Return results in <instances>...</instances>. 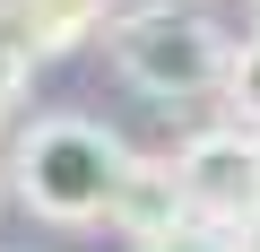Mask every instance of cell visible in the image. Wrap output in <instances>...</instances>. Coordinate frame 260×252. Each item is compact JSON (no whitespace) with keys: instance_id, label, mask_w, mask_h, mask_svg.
Wrapping results in <instances>:
<instances>
[{"instance_id":"cell-4","label":"cell","mask_w":260,"mask_h":252,"mask_svg":"<svg viewBox=\"0 0 260 252\" xmlns=\"http://www.w3.org/2000/svg\"><path fill=\"white\" fill-rule=\"evenodd\" d=\"M113 226L130 243H156L182 226V183H174V157H130L121 191H113Z\"/></svg>"},{"instance_id":"cell-10","label":"cell","mask_w":260,"mask_h":252,"mask_svg":"<svg viewBox=\"0 0 260 252\" xmlns=\"http://www.w3.org/2000/svg\"><path fill=\"white\" fill-rule=\"evenodd\" d=\"M251 9H260V0H251Z\"/></svg>"},{"instance_id":"cell-1","label":"cell","mask_w":260,"mask_h":252,"mask_svg":"<svg viewBox=\"0 0 260 252\" xmlns=\"http://www.w3.org/2000/svg\"><path fill=\"white\" fill-rule=\"evenodd\" d=\"M130 157L139 148L121 131H104L95 113H35L18 131V148H9V191L44 226H104Z\"/></svg>"},{"instance_id":"cell-9","label":"cell","mask_w":260,"mask_h":252,"mask_svg":"<svg viewBox=\"0 0 260 252\" xmlns=\"http://www.w3.org/2000/svg\"><path fill=\"white\" fill-rule=\"evenodd\" d=\"M234 252H260V209H251V217L234 226Z\"/></svg>"},{"instance_id":"cell-7","label":"cell","mask_w":260,"mask_h":252,"mask_svg":"<svg viewBox=\"0 0 260 252\" xmlns=\"http://www.w3.org/2000/svg\"><path fill=\"white\" fill-rule=\"evenodd\" d=\"M26 78H35V52L18 44V26H9V9H0V113H9V104L26 96Z\"/></svg>"},{"instance_id":"cell-2","label":"cell","mask_w":260,"mask_h":252,"mask_svg":"<svg viewBox=\"0 0 260 252\" xmlns=\"http://www.w3.org/2000/svg\"><path fill=\"white\" fill-rule=\"evenodd\" d=\"M104 61L139 87V96L182 104V96H208V87L225 78V35H217V18H200V9L148 0V9H113Z\"/></svg>"},{"instance_id":"cell-6","label":"cell","mask_w":260,"mask_h":252,"mask_svg":"<svg viewBox=\"0 0 260 252\" xmlns=\"http://www.w3.org/2000/svg\"><path fill=\"white\" fill-rule=\"evenodd\" d=\"M225 104H234V122L243 131H260V35H243V44H225Z\"/></svg>"},{"instance_id":"cell-11","label":"cell","mask_w":260,"mask_h":252,"mask_svg":"<svg viewBox=\"0 0 260 252\" xmlns=\"http://www.w3.org/2000/svg\"><path fill=\"white\" fill-rule=\"evenodd\" d=\"M26 252H35V243H26Z\"/></svg>"},{"instance_id":"cell-3","label":"cell","mask_w":260,"mask_h":252,"mask_svg":"<svg viewBox=\"0 0 260 252\" xmlns=\"http://www.w3.org/2000/svg\"><path fill=\"white\" fill-rule=\"evenodd\" d=\"M174 183H182V217L191 226H217L234 235L251 209H260V131L243 122H208L174 148Z\"/></svg>"},{"instance_id":"cell-8","label":"cell","mask_w":260,"mask_h":252,"mask_svg":"<svg viewBox=\"0 0 260 252\" xmlns=\"http://www.w3.org/2000/svg\"><path fill=\"white\" fill-rule=\"evenodd\" d=\"M139 252H234V235H217V226H174V235H156V243H139Z\"/></svg>"},{"instance_id":"cell-5","label":"cell","mask_w":260,"mask_h":252,"mask_svg":"<svg viewBox=\"0 0 260 252\" xmlns=\"http://www.w3.org/2000/svg\"><path fill=\"white\" fill-rule=\"evenodd\" d=\"M0 9H9V26H18V44L35 61H52V52H70V44L113 26V0H0Z\"/></svg>"}]
</instances>
